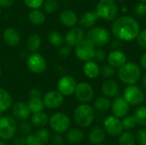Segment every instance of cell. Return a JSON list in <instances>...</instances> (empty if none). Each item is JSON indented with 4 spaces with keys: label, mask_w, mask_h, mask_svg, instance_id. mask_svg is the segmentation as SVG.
Masks as SVG:
<instances>
[{
    "label": "cell",
    "mask_w": 146,
    "mask_h": 145,
    "mask_svg": "<svg viewBox=\"0 0 146 145\" xmlns=\"http://www.w3.org/2000/svg\"><path fill=\"white\" fill-rule=\"evenodd\" d=\"M95 110L88 103H81L78 105L74 111V120L77 126L82 128L90 126L95 119Z\"/></svg>",
    "instance_id": "cell-3"
},
{
    "label": "cell",
    "mask_w": 146,
    "mask_h": 145,
    "mask_svg": "<svg viewBox=\"0 0 146 145\" xmlns=\"http://www.w3.org/2000/svg\"><path fill=\"white\" fill-rule=\"evenodd\" d=\"M43 5L44 10L48 14H53L56 12L59 8L58 2L56 0H46Z\"/></svg>",
    "instance_id": "cell-37"
},
{
    "label": "cell",
    "mask_w": 146,
    "mask_h": 145,
    "mask_svg": "<svg viewBox=\"0 0 146 145\" xmlns=\"http://www.w3.org/2000/svg\"><path fill=\"white\" fill-rule=\"evenodd\" d=\"M106 132L104 128L99 126L92 127L88 133V140L93 145L102 144L105 139Z\"/></svg>",
    "instance_id": "cell-25"
},
{
    "label": "cell",
    "mask_w": 146,
    "mask_h": 145,
    "mask_svg": "<svg viewBox=\"0 0 146 145\" xmlns=\"http://www.w3.org/2000/svg\"><path fill=\"white\" fill-rule=\"evenodd\" d=\"M115 1H124V0H115Z\"/></svg>",
    "instance_id": "cell-58"
},
{
    "label": "cell",
    "mask_w": 146,
    "mask_h": 145,
    "mask_svg": "<svg viewBox=\"0 0 146 145\" xmlns=\"http://www.w3.org/2000/svg\"><path fill=\"white\" fill-rule=\"evenodd\" d=\"M28 20L32 24L35 26H39L44 23L45 15L43 11L39 9H32L28 14Z\"/></svg>",
    "instance_id": "cell-31"
},
{
    "label": "cell",
    "mask_w": 146,
    "mask_h": 145,
    "mask_svg": "<svg viewBox=\"0 0 146 145\" xmlns=\"http://www.w3.org/2000/svg\"><path fill=\"white\" fill-rule=\"evenodd\" d=\"M121 122H122L123 129L127 130V131H130V130L135 128V126H137V123H136V121H135L133 115H127L126 117L123 118Z\"/></svg>",
    "instance_id": "cell-38"
},
{
    "label": "cell",
    "mask_w": 146,
    "mask_h": 145,
    "mask_svg": "<svg viewBox=\"0 0 146 145\" xmlns=\"http://www.w3.org/2000/svg\"><path fill=\"white\" fill-rule=\"evenodd\" d=\"M134 14L139 18L145 17L146 15V3H138L134 7Z\"/></svg>",
    "instance_id": "cell-40"
},
{
    "label": "cell",
    "mask_w": 146,
    "mask_h": 145,
    "mask_svg": "<svg viewBox=\"0 0 146 145\" xmlns=\"http://www.w3.org/2000/svg\"><path fill=\"white\" fill-rule=\"evenodd\" d=\"M121 10H122V12H124V13H126V12H127V10H128V9H127V7H122V9H121Z\"/></svg>",
    "instance_id": "cell-54"
},
{
    "label": "cell",
    "mask_w": 146,
    "mask_h": 145,
    "mask_svg": "<svg viewBox=\"0 0 146 145\" xmlns=\"http://www.w3.org/2000/svg\"><path fill=\"white\" fill-rule=\"evenodd\" d=\"M119 8L115 0H99L96 6V13L98 18L110 21H115L118 15Z\"/></svg>",
    "instance_id": "cell-4"
},
{
    "label": "cell",
    "mask_w": 146,
    "mask_h": 145,
    "mask_svg": "<svg viewBox=\"0 0 146 145\" xmlns=\"http://www.w3.org/2000/svg\"><path fill=\"white\" fill-rule=\"evenodd\" d=\"M141 84H142V86L146 90V74H145L141 79Z\"/></svg>",
    "instance_id": "cell-52"
},
{
    "label": "cell",
    "mask_w": 146,
    "mask_h": 145,
    "mask_svg": "<svg viewBox=\"0 0 146 145\" xmlns=\"http://www.w3.org/2000/svg\"><path fill=\"white\" fill-rule=\"evenodd\" d=\"M10 109L12 112V116L16 121H27L28 119H30V116L32 115L27 103L22 101H17L14 103Z\"/></svg>",
    "instance_id": "cell-16"
},
{
    "label": "cell",
    "mask_w": 146,
    "mask_h": 145,
    "mask_svg": "<svg viewBox=\"0 0 146 145\" xmlns=\"http://www.w3.org/2000/svg\"><path fill=\"white\" fill-rule=\"evenodd\" d=\"M0 145H9L8 144L7 141H3V140H0Z\"/></svg>",
    "instance_id": "cell-53"
},
{
    "label": "cell",
    "mask_w": 146,
    "mask_h": 145,
    "mask_svg": "<svg viewBox=\"0 0 146 145\" xmlns=\"http://www.w3.org/2000/svg\"><path fill=\"white\" fill-rule=\"evenodd\" d=\"M119 145H135L136 138L130 132H122L119 136Z\"/></svg>",
    "instance_id": "cell-35"
},
{
    "label": "cell",
    "mask_w": 146,
    "mask_h": 145,
    "mask_svg": "<svg viewBox=\"0 0 146 145\" xmlns=\"http://www.w3.org/2000/svg\"><path fill=\"white\" fill-rule=\"evenodd\" d=\"M18 122L12 115H3L0 118V140H12L17 134Z\"/></svg>",
    "instance_id": "cell-6"
},
{
    "label": "cell",
    "mask_w": 146,
    "mask_h": 145,
    "mask_svg": "<svg viewBox=\"0 0 146 145\" xmlns=\"http://www.w3.org/2000/svg\"><path fill=\"white\" fill-rule=\"evenodd\" d=\"M86 39L94 47H103L111 41V33L102 26H94L86 32Z\"/></svg>",
    "instance_id": "cell-5"
},
{
    "label": "cell",
    "mask_w": 146,
    "mask_h": 145,
    "mask_svg": "<svg viewBox=\"0 0 146 145\" xmlns=\"http://www.w3.org/2000/svg\"><path fill=\"white\" fill-rule=\"evenodd\" d=\"M23 2L31 9H38L44 4V0H23Z\"/></svg>",
    "instance_id": "cell-41"
},
{
    "label": "cell",
    "mask_w": 146,
    "mask_h": 145,
    "mask_svg": "<svg viewBox=\"0 0 146 145\" xmlns=\"http://www.w3.org/2000/svg\"><path fill=\"white\" fill-rule=\"evenodd\" d=\"M140 3H146V0H139Z\"/></svg>",
    "instance_id": "cell-55"
},
{
    "label": "cell",
    "mask_w": 146,
    "mask_h": 145,
    "mask_svg": "<svg viewBox=\"0 0 146 145\" xmlns=\"http://www.w3.org/2000/svg\"><path fill=\"white\" fill-rule=\"evenodd\" d=\"M123 98L130 106H140L145 99L144 91L137 85L127 86L123 92Z\"/></svg>",
    "instance_id": "cell-9"
},
{
    "label": "cell",
    "mask_w": 146,
    "mask_h": 145,
    "mask_svg": "<svg viewBox=\"0 0 146 145\" xmlns=\"http://www.w3.org/2000/svg\"><path fill=\"white\" fill-rule=\"evenodd\" d=\"M141 77L140 67L133 62H127L118 71V78L121 83L127 85H134Z\"/></svg>",
    "instance_id": "cell-2"
},
{
    "label": "cell",
    "mask_w": 146,
    "mask_h": 145,
    "mask_svg": "<svg viewBox=\"0 0 146 145\" xmlns=\"http://www.w3.org/2000/svg\"><path fill=\"white\" fill-rule=\"evenodd\" d=\"M59 19H60V22L65 27H68V28L75 27L79 20L76 13L71 9L62 10L59 15Z\"/></svg>",
    "instance_id": "cell-22"
},
{
    "label": "cell",
    "mask_w": 146,
    "mask_h": 145,
    "mask_svg": "<svg viewBox=\"0 0 146 145\" xmlns=\"http://www.w3.org/2000/svg\"><path fill=\"white\" fill-rule=\"evenodd\" d=\"M3 40L8 46L16 47L21 42V36L16 29L8 27L3 32Z\"/></svg>",
    "instance_id": "cell-21"
},
{
    "label": "cell",
    "mask_w": 146,
    "mask_h": 145,
    "mask_svg": "<svg viewBox=\"0 0 146 145\" xmlns=\"http://www.w3.org/2000/svg\"><path fill=\"white\" fill-rule=\"evenodd\" d=\"M100 73L104 78L110 79L115 74V69L109 64H104L100 68Z\"/></svg>",
    "instance_id": "cell-39"
},
{
    "label": "cell",
    "mask_w": 146,
    "mask_h": 145,
    "mask_svg": "<svg viewBox=\"0 0 146 145\" xmlns=\"http://www.w3.org/2000/svg\"><path fill=\"white\" fill-rule=\"evenodd\" d=\"M122 47H123L122 41H121L117 38L111 41V43H110V48L112 49V50H121Z\"/></svg>",
    "instance_id": "cell-48"
},
{
    "label": "cell",
    "mask_w": 146,
    "mask_h": 145,
    "mask_svg": "<svg viewBox=\"0 0 146 145\" xmlns=\"http://www.w3.org/2000/svg\"><path fill=\"white\" fill-rule=\"evenodd\" d=\"M85 38L86 35L83 29L80 27H73L66 33L64 37V42L68 46L71 48L77 46Z\"/></svg>",
    "instance_id": "cell-17"
},
{
    "label": "cell",
    "mask_w": 146,
    "mask_h": 145,
    "mask_svg": "<svg viewBox=\"0 0 146 145\" xmlns=\"http://www.w3.org/2000/svg\"><path fill=\"white\" fill-rule=\"evenodd\" d=\"M42 45V38L38 33H32L27 39V46L32 53L38 52Z\"/></svg>",
    "instance_id": "cell-29"
},
{
    "label": "cell",
    "mask_w": 146,
    "mask_h": 145,
    "mask_svg": "<svg viewBox=\"0 0 146 145\" xmlns=\"http://www.w3.org/2000/svg\"><path fill=\"white\" fill-rule=\"evenodd\" d=\"M137 125L146 127V106L138 107L133 114Z\"/></svg>",
    "instance_id": "cell-34"
},
{
    "label": "cell",
    "mask_w": 146,
    "mask_h": 145,
    "mask_svg": "<svg viewBox=\"0 0 146 145\" xmlns=\"http://www.w3.org/2000/svg\"><path fill=\"white\" fill-rule=\"evenodd\" d=\"M83 73L89 79H95L100 74V67L92 60L86 62L83 65Z\"/></svg>",
    "instance_id": "cell-26"
},
{
    "label": "cell",
    "mask_w": 146,
    "mask_h": 145,
    "mask_svg": "<svg viewBox=\"0 0 146 145\" xmlns=\"http://www.w3.org/2000/svg\"><path fill=\"white\" fill-rule=\"evenodd\" d=\"M129 110H130V105L121 97H116L111 105V111L113 113V115L119 119L126 117Z\"/></svg>",
    "instance_id": "cell-18"
},
{
    "label": "cell",
    "mask_w": 146,
    "mask_h": 145,
    "mask_svg": "<svg viewBox=\"0 0 146 145\" xmlns=\"http://www.w3.org/2000/svg\"><path fill=\"white\" fill-rule=\"evenodd\" d=\"M74 96L76 99L81 103H88L94 97L93 87L87 82L81 81L77 83Z\"/></svg>",
    "instance_id": "cell-11"
},
{
    "label": "cell",
    "mask_w": 146,
    "mask_h": 145,
    "mask_svg": "<svg viewBox=\"0 0 146 145\" xmlns=\"http://www.w3.org/2000/svg\"><path fill=\"white\" fill-rule=\"evenodd\" d=\"M50 143L52 145H63L64 144V138L62 134L55 133L50 137Z\"/></svg>",
    "instance_id": "cell-44"
},
{
    "label": "cell",
    "mask_w": 146,
    "mask_h": 145,
    "mask_svg": "<svg viewBox=\"0 0 146 145\" xmlns=\"http://www.w3.org/2000/svg\"><path fill=\"white\" fill-rule=\"evenodd\" d=\"M28 109L31 112V114H35L38 112L44 111L45 109L44 102H43V97H29L27 103Z\"/></svg>",
    "instance_id": "cell-30"
},
{
    "label": "cell",
    "mask_w": 146,
    "mask_h": 145,
    "mask_svg": "<svg viewBox=\"0 0 146 145\" xmlns=\"http://www.w3.org/2000/svg\"><path fill=\"white\" fill-rule=\"evenodd\" d=\"M111 32L115 38L122 42H129L137 38L140 32V25L133 17L123 15L113 21Z\"/></svg>",
    "instance_id": "cell-1"
},
{
    "label": "cell",
    "mask_w": 146,
    "mask_h": 145,
    "mask_svg": "<svg viewBox=\"0 0 146 145\" xmlns=\"http://www.w3.org/2000/svg\"><path fill=\"white\" fill-rule=\"evenodd\" d=\"M50 133L46 128H40L26 137L27 145H47L50 140Z\"/></svg>",
    "instance_id": "cell-14"
},
{
    "label": "cell",
    "mask_w": 146,
    "mask_h": 145,
    "mask_svg": "<svg viewBox=\"0 0 146 145\" xmlns=\"http://www.w3.org/2000/svg\"><path fill=\"white\" fill-rule=\"evenodd\" d=\"M70 52H71V49L69 46L68 45H62L59 48L58 50V56L61 57V58H68L70 55Z\"/></svg>",
    "instance_id": "cell-45"
},
{
    "label": "cell",
    "mask_w": 146,
    "mask_h": 145,
    "mask_svg": "<svg viewBox=\"0 0 146 145\" xmlns=\"http://www.w3.org/2000/svg\"><path fill=\"white\" fill-rule=\"evenodd\" d=\"M98 19L95 11H86L80 16L78 23L81 29H91L94 27Z\"/></svg>",
    "instance_id": "cell-20"
},
{
    "label": "cell",
    "mask_w": 146,
    "mask_h": 145,
    "mask_svg": "<svg viewBox=\"0 0 146 145\" xmlns=\"http://www.w3.org/2000/svg\"><path fill=\"white\" fill-rule=\"evenodd\" d=\"M33 126L31 125L30 121H21L20 124H18V130L17 132H19L20 135H22L24 137L28 136L29 134L32 133L33 132Z\"/></svg>",
    "instance_id": "cell-36"
},
{
    "label": "cell",
    "mask_w": 146,
    "mask_h": 145,
    "mask_svg": "<svg viewBox=\"0 0 146 145\" xmlns=\"http://www.w3.org/2000/svg\"><path fill=\"white\" fill-rule=\"evenodd\" d=\"M26 66L31 73L34 74H41L46 71L48 64L44 56L35 52L28 56L26 61Z\"/></svg>",
    "instance_id": "cell-8"
},
{
    "label": "cell",
    "mask_w": 146,
    "mask_h": 145,
    "mask_svg": "<svg viewBox=\"0 0 146 145\" xmlns=\"http://www.w3.org/2000/svg\"><path fill=\"white\" fill-rule=\"evenodd\" d=\"M136 40H137L138 45L140 48L146 50V28L143 29V30H140Z\"/></svg>",
    "instance_id": "cell-42"
},
{
    "label": "cell",
    "mask_w": 146,
    "mask_h": 145,
    "mask_svg": "<svg viewBox=\"0 0 146 145\" xmlns=\"http://www.w3.org/2000/svg\"><path fill=\"white\" fill-rule=\"evenodd\" d=\"M48 41L49 43L55 46V47H61L64 44V37L62 36V34L57 31H51L49 32L48 34Z\"/></svg>",
    "instance_id": "cell-32"
},
{
    "label": "cell",
    "mask_w": 146,
    "mask_h": 145,
    "mask_svg": "<svg viewBox=\"0 0 146 145\" xmlns=\"http://www.w3.org/2000/svg\"><path fill=\"white\" fill-rule=\"evenodd\" d=\"M15 3V0H0V7L9 9L11 8Z\"/></svg>",
    "instance_id": "cell-50"
},
{
    "label": "cell",
    "mask_w": 146,
    "mask_h": 145,
    "mask_svg": "<svg viewBox=\"0 0 146 145\" xmlns=\"http://www.w3.org/2000/svg\"><path fill=\"white\" fill-rule=\"evenodd\" d=\"M65 139L70 144H78L84 139V132L80 128H71L65 135Z\"/></svg>",
    "instance_id": "cell-28"
},
{
    "label": "cell",
    "mask_w": 146,
    "mask_h": 145,
    "mask_svg": "<svg viewBox=\"0 0 146 145\" xmlns=\"http://www.w3.org/2000/svg\"><path fill=\"white\" fill-rule=\"evenodd\" d=\"M50 128L57 134L66 133L71 126V120L69 116L63 112H55L50 116Z\"/></svg>",
    "instance_id": "cell-7"
},
{
    "label": "cell",
    "mask_w": 146,
    "mask_h": 145,
    "mask_svg": "<svg viewBox=\"0 0 146 145\" xmlns=\"http://www.w3.org/2000/svg\"><path fill=\"white\" fill-rule=\"evenodd\" d=\"M50 116L44 112H38L35 114H32L30 116V123L33 127L36 128H45L47 125H49Z\"/></svg>",
    "instance_id": "cell-23"
},
{
    "label": "cell",
    "mask_w": 146,
    "mask_h": 145,
    "mask_svg": "<svg viewBox=\"0 0 146 145\" xmlns=\"http://www.w3.org/2000/svg\"><path fill=\"white\" fill-rule=\"evenodd\" d=\"M13 103V97L10 92L7 89L0 87V113L3 114L10 109Z\"/></svg>",
    "instance_id": "cell-24"
},
{
    "label": "cell",
    "mask_w": 146,
    "mask_h": 145,
    "mask_svg": "<svg viewBox=\"0 0 146 145\" xmlns=\"http://www.w3.org/2000/svg\"><path fill=\"white\" fill-rule=\"evenodd\" d=\"M137 140L139 145H146V129H141L138 132Z\"/></svg>",
    "instance_id": "cell-46"
},
{
    "label": "cell",
    "mask_w": 146,
    "mask_h": 145,
    "mask_svg": "<svg viewBox=\"0 0 146 145\" xmlns=\"http://www.w3.org/2000/svg\"><path fill=\"white\" fill-rule=\"evenodd\" d=\"M43 102L46 109H56L62 106L64 97L57 90H51L43 96Z\"/></svg>",
    "instance_id": "cell-13"
},
{
    "label": "cell",
    "mask_w": 146,
    "mask_h": 145,
    "mask_svg": "<svg viewBox=\"0 0 146 145\" xmlns=\"http://www.w3.org/2000/svg\"><path fill=\"white\" fill-rule=\"evenodd\" d=\"M102 92L104 97L110 98L115 97L119 92V86L113 79H107L102 85Z\"/></svg>",
    "instance_id": "cell-27"
},
{
    "label": "cell",
    "mask_w": 146,
    "mask_h": 145,
    "mask_svg": "<svg viewBox=\"0 0 146 145\" xmlns=\"http://www.w3.org/2000/svg\"><path fill=\"white\" fill-rule=\"evenodd\" d=\"M1 77H2V69L0 68V79H1Z\"/></svg>",
    "instance_id": "cell-56"
},
{
    "label": "cell",
    "mask_w": 146,
    "mask_h": 145,
    "mask_svg": "<svg viewBox=\"0 0 146 145\" xmlns=\"http://www.w3.org/2000/svg\"><path fill=\"white\" fill-rule=\"evenodd\" d=\"M99 145H105V144H99Z\"/></svg>",
    "instance_id": "cell-60"
},
{
    "label": "cell",
    "mask_w": 146,
    "mask_h": 145,
    "mask_svg": "<svg viewBox=\"0 0 146 145\" xmlns=\"http://www.w3.org/2000/svg\"><path fill=\"white\" fill-rule=\"evenodd\" d=\"M0 15H1V9H0Z\"/></svg>",
    "instance_id": "cell-59"
},
{
    "label": "cell",
    "mask_w": 146,
    "mask_h": 145,
    "mask_svg": "<svg viewBox=\"0 0 146 145\" xmlns=\"http://www.w3.org/2000/svg\"><path fill=\"white\" fill-rule=\"evenodd\" d=\"M104 129L105 132L113 137H118L123 132V126L121 119L110 115L104 121Z\"/></svg>",
    "instance_id": "cell-15"
},
{
    "label": "cell",
    "mask_w": 146,
    "mask_h": 145,
    "mask_svg": "<svg viewBox=\"0 0 146 145\" xmlns=\"http://www.w3.org/2000/svg\"><path fill=\"white\" fill-rule=\"evenodd\" d=\"M140 65L143 69L146 70V52H145L140 58Z\"/></svg>",
    "instance_id": "cell-51"
},
{
    "label": "cell",
    "mask_w": 146,
    "mask_h": 145,
    "mask_svg": "<svg viewBox=\"0 0 146 145\" xmlns=\"http://www.w3.org/2000/svg\"><path fill=\"white\" fill-rule=\"evenodd\" d=\"M29 97H43V94L38 88H32L29 91Z\"/></svg>",
    "instance_id": "cell-49"
},
{
    "label": "cell",
    "mask_w": 146,
    "mask_h": 145,
    "mask_svg": "<svg viewBox=\"0 0 146 145\" xmlns=\"http://www.w3.org/2000/svg\"><path fill=\"white\" fill-rule=\"evenodd\" d=\"M106 58V53L104 50L102 49H95L94 56L92 58V61L95 62H103Z\"/></svg>",
    "instance_id": "cell-43"
},
{
    "label": "cell",
    "mask_w": 146,
    "mask_h": 145,
    "mask_svg": "<svg viewBox=\"0 0 146 145\" xmlns=\"http://www.w3.org/2000/svg\"><path fill=\"white\" fill-rule=\"evenodd\" d=\"M74 48L75 56L79 60L85 62L92 60L95 52V47L86 38Z\"/></svg>",
    "instance_id": "cell-12"
},
{
    "label": "cell",
    "mask_w": 146,
    "mask_h": 145,
    "mask_svg": "<svg viewBox=\"0 0 146 145\" xmlns=\"http://www.w3.org/2000/svg\"><path fill=\"white\" fill-rule=\"evenodd\" d=\"M107 61L114 68H120L127 62V57L122 50H112L107 56Z\"/></svg>",
    "instance_id": "cell-19"
},
{
    "label": "cell",
    "mask_w": 146,
    "mask_h": 145,
    "mask_svg": "<svg viewBox=\"0 0 146 145\" xmlns=\"http://www.w3.org/2000/svg\"><path fill=\"white\" fill-rule=\"evenodd\" d=\"M12 144L13 145H27L26 137L22 135H17L12 139Z\"/></svg>",
    "instance_id": "cell-47"
},
{
    "label": "cell",
    "mask_w": 146,
    "mask_h": 145,
    "mask_svg": "<svg viewBox=\"0 0 146 145\" xmlns=\"http://www.w3.org/2000/svg\"><path fill=\"white\" fill-rule=\"evenodd\" d=\"M112 103L106 97H99L94 101V108L101 112H105L111 108Z\"/></svg>",
    "instance_id": "cell-33"
},
{
    "label": "cell",
    "mask_w": 146,
    "mask_h": 145,
    "mask_svg": "<svg viewBox=\"0 0 146 145\" xmlns=\"http://www.w3.org/2000/svg\"><path fill=\"white\" fill-rule=\"evenodd\" d=\"M2 116H3V114H2V113H0V118H1Z\"/></svg>",
    "instance_id": "cell-57"
},
{
    "label": "cell",
    "mask_w": 146,
    "mask_h": 145,
    "mask_svg": "<svg viewBox=\"0 0 146 145\" xmlns=\"http://www.w3.org/2000/svg\"><path fill=\"white\" fill-rule=\"evenodd\" d=\"M76 85H77V81L73 76L63 75L57 81L56 90L64 97H70L74 94Z\"/></svg>",
    "instance_id": "cell-10"
}]
</instances>
